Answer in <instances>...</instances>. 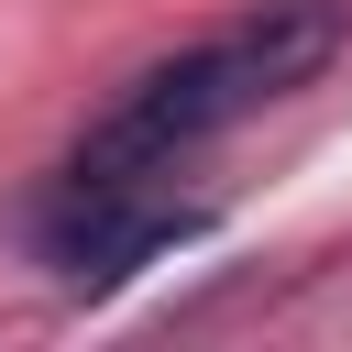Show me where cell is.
Listing matches in <instances>:
<instances>
[{"label":"cell","instance_id":"cell-1","mask_svg":"<svg viewBox=\"0 0 352 352\" xmlns=\"http://www.w3.org/2000/svg\"><path fill=\"white\" fill-rule=\"evenodd\" d=\"M319 55H330V22H319L308 0H275L242 44H209V55H176V66L132 77V88L88 121L77 176H132V187H143L154 165H176L187 143H209V132H220V121H242L253 99L297 88Z\"/></svg>","mask_w":352,"mask_h":352},{"label":"cell","instance_id":"cell-2","mask_svg":"<svg viewBox=\"0 0 352 352\" xmlns=\"http://www.w3.org/2000/svg\"><path fill=\"white\" fill-rule=\"evenodd\" d=\"M187 231H198V209H154V198H132V176H77V198L55 209V264L77 286H110V275L176 253Z\"/></svg>","mask_w":352,"mask_h":352}]
</instances>
